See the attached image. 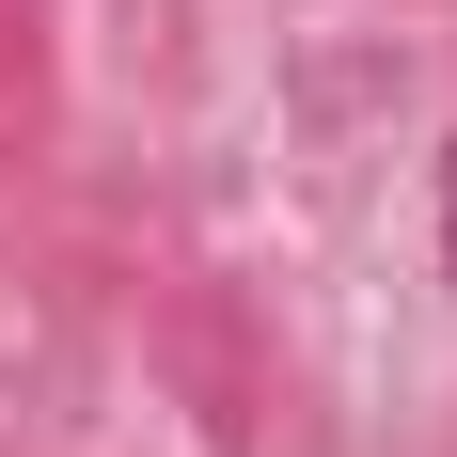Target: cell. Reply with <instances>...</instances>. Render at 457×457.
<instances>
[{"label":"cell","instance_id":"1","mask_svg":"<svg viewBox=\"0 0 457 457\" xmlns=\"http://www.w3.org/2000/svg\"><path fill=\"white\" fill-rule=\"evenodd\" d=\"M442 269H457V158H442Z\"/></svg>","mask_w":457,"mask_h":457}]
</instances>
